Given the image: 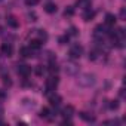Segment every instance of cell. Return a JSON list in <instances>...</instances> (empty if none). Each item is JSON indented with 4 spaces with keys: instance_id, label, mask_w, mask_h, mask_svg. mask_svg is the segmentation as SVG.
Segmentation results:
<instances>
[{
    "instance_id": "ba28073f",
    "label": "cell",
    "mask_w": 126,
    "mask_h": 126,
    "mask_svg": "<svg viewBox=\"0 0 126 126\" xmlns=\"http://www.w3.org/2000/svg\"><path fill=\"white\" fill-rule=\"evenodd\" d=\"M76 6L77 8H82V9H91V0H77L76 2Z\"/></svg>"
},
{
    "instance_id": "5bb4252c",
    "label": "cell",
    "mask_w": 126,
    "mask_h": 126,
    "mask_svg": "<svg viewBox=\"0 0 126 126\" xmlns=\"http://www.w3.org/2000/svg\"><path fill=\"white\" fill-rule=\"evenodd\" d=\"M116 19H117V18H116L113 14H107V15H105V24H107V25H114V24H116Z\"/></svg>"
},
{
    "instance_id": "8992f818",
    "label": "cell",
    "mask_w": 126,
    "mask_h": 126,
    "mask_svg": "<svg viewBox=\"0 0 126 126\" xmlns=\"http://www.w3.org/2000/svg\"><path fill=\"white\" fill-rule=\"evenodd\" d=\"M77 70H79V67L74 64V62H67V64H65V73H67V74L73 76V74L77 73Z\"/></svg>"
},
{
    "instance_id": "83f0119b",
    "label": "cell",
    "mask_w": 126,
    "mask_h": 126,
    "mask_svg": "<svg viewBox=\"0 0 126 126\" xmlns=\"http://www.w3.org/2000/svg\"><path fill=\"white\" fill-rule=\"evenodd\" d=\"M28 18H30V21H36V18H37V16H36V14L33 12V14H28Z\"/></svg>"
},
{
    "instance_id": "ffe728a7",
    "label": "cell",
    "mask_w": 126,
    "mask_h": 126,
    "mask_svg": "<svg viewBox=\"0 0 126 126\" xmlns=\"http://www.w3.org/2000/svg\"><path fill=\"white\" fill-rule=\"evenodd\" d=\"M64 15H65V16H73V15H74V9H73L71 6H68V8L64 11Z\"/></svg>"
},
{
    "instance_id": "cb8c5ba5",
    "label": "cell",
    "mask_w": 126,
    "mask_h": 126,
    "mask_svg": "<svg viewBox=\"0 0 126 126\" xmlns=\"http://www.w3.org/2000/svg\"><path fill=\"white\" fill-rule=\"evenodd\" d=\"M39 3V0H25V5L27 6H36Z\"/></svg>"
},
{
    "instance_id": "277c9868",
    "label": "cell",
    "mask_w": 126,
    "mask_h": 126,
    "mask_svg": "<svg viewBox=\"0 0 126 126\" xmlns=\"http://www.w3.org/2000/svg\"><path fill=\"white\" fill-rule=\"evenodd\" d=\"M0 52H2V55H5V56H12L14 47H12L11 43H2V46H0Z\"/></svg>"
},
{
    "instance_id": "4fadbf2b",
    "label": "cell",
    "mask_w": 126,
    "mask_h": 126,
    "mask_svg": "<svg viewBox=\"0 0 126 126\" xmlns=\"http://www.w3.org/2000/svg\"><path fill=\"white\" fill-rule=\"evenodd\" d=\"M94 18H95V12L91 11V9H86V12H85V15H83V19H85L86 22H89V21H92Z\"/></svg>"
},
{
    "instance_id": "4dcf8cb0",
    "label": "cell",
    "mask_w": 126,
    "mask_h": 126,
    "mask_svg": "<svg viewBox=\"0 0 126 126\" xmlns=\"http://www.w3.org/2000/svg\"><path fill=\"white\" fill-rule=\"evenodd\" d=\"M0 2H2V0H0Z\"/></svg>"
},
{
    "instance_id": "d4e9b609",
    "label": "cell",
    "mask_w": 126,
    "mask_h": 126,
    "mask_svg": "<svg viewBox=\"0 0 126 126\" xmlns=\"http://www.w3.org/2000/svg\"><path fill=\"white\" fill-rule=\"evenodd\" d=\"M39 37H40V40H46V39H47V34H46L45 31L39 30Z\"/></svg>"
},
{
    "instance_id": "9c48e42d",
    "label": "cell",
    "mask_w": 126,
    "mask_h": 126,
    "mask_svg": "<svg viewBox=\"0 0 126 126\" xmlns=\"http://www.w3.org/2000/svg\"><path fill=\"white\" fill-rule=\"evenodd\" d=\"M19 52H21V55H22L24 58H31V56H34V55H33V49H31L30 46H28V47H21Z\"/></svg>"
},
{
    "instance_id": "484cf974",
    "label": "cell",
    "mask_w": 126,
    "mask_h": 126,
    "mask_svg": "<svg viewBox=\"0 0 126 126\" xmlns=\"http://www.w3.org/2000/svg\"><path fill=\"white\" fill-rule=\"evenodd\" d=\"M36 74H37V76H42V74H43V68H42V65H37V68H36Z\"/></svg>"
},
{
    "instance_id": "d6986e66",
    "label": "cell",
    "mask_w": 126,
    "mask_h": 126,
    "mask_svg": "<svg viewBox=\"0 0 126 126\" xmlns=\"http://www.w3.org/2000/svg\"><path fill=\"white\" fill-rule=\"evenodd\" d=\"M49 114H50L49 108H42V111H40V117L42 119H49Z\"/></svg>"
},
{
    "instance_id": "8fae6325",
    "label": "cell",
    "mask_w": 126,
    "mask_h": 126,
    "mask_svg": "<svg viewBox=\"0 0 126 126\" xmlns=\"http://www.w3.org/2000/svg\"><path fill=\"white\" fill-rule=\"evenodd\" d=\"M108 31L110 30H107L104 25H98L96 28H95V36L98 37V36H104V34H108Z\"/></svg>"
},
{
    "instance_id": "f1b7e54d",
    "label": "cell",
    "mask_w": 126,
    "mask_h": 126,
    "mask_svg": "<svg viewBox=\"0 0 126 126\" xmlns=\"http://www.w3.org/2000/svg\"><path fill=\"white\" fill-rule=\"evenodd\" d=\"M64 42H68V36H64V37H61V43H64Z\"/></svg>"
},
{
    "instance_id": "e0dca14e",
    "label": "cell",
    "mask_w": 126,
    "mask_h": 126,
    "mask_svg": "<svg viewBox=\"0 0 126 126\" xmlns=\"http://www.w3.org/2000/svg\"><path fill=\"white\" fill-rule=\"evenodd\" d=\"M74 114V107L73 105H67L65 108H64V116L65 117H71Z\"/></svg>"
},
{
    "instance_id": "f546056e",
    "label": "cell",
    "mask_w": 126,
    "mask_h": 126,
    "mask_svg": "<svg viewBox=\"0 0 126 126\" xmlns=\"http://www.w3.org/2000/svg\"><path fill=\"white\" fill-rule=\"evenodd\" d=\"M70 33H71V34H73V36H76V34H77V31H76V28H74V27H73V28H71V31H70Z\"/></svg>"
},
{
    "instance_id": "30bf717a",
    "label": "cell",
    "mask_w": 126,
    "mask_h": 126,
    "mask_svg": "<svg viewBox=\"0 0 126 126\" xmlns=\"http://www.w3.org/2000/svg\"><path fill=\"white\" fill-rule=\"evenodd\" d=\"M56 9H58V8H56V5H55V3H52V2H49V3H46V5H45V11H46L47 14H55V12H56Z\"/></svg>"
},
{
    "instance_id": "7402d4cb",
    "label": "cell",
    "mask_w": 126,
    "mask_h": 126,
    "mask_svg": "<svg viewBox=\"0 0 126 126\" xmlns=\"http://www.w3.org/2000/svg\"><path fill=\"white\" fill-rule=\"evenodd\" d=\"M96 58H98V50H92V52H89V59L95 61Z\"/></svg>"
},
{
    "instance_id": "4316f807",
    "label": "cell",
    "mask_w": 126,
    "mask_h": 126,
    "mask_svg": "<svg viewBox=\"0 0 126 126\" xmlns=\"http://www.w3.org/2000/svg\"><path fill=\"white\" fill-rule=\"evenodd\" d=\"M125 16H126V11H125V8H122L120 9V19H125Z\"/></svg>"
},
{
    "instance_id": "7a4b0ae2",
    "label": "cell",
    "mask_w": 126,
    "mask_h": 126,
    "mask_svg": "<svg viewBox=\"0 0 126 126\" xmlns=\"http://www.w3.org/2000/svg\"><path fill=\"white\" fill-rule=\"evenodd\" d=\"M82 53H83V47H82L80 45H73V46L70 47V52H68V55H70L71 59H77V58H80Z\"/></svg>"
},
{
    "instance_id": "52a82bcc",
    "label": "cell",
    "mask_w": 126,
    "mask_h": 126,
    "mask_svg": "<svg viewBox=\"0 0 126 126\" xmlns=\"http://www.w3.org/2000/svg\"><path fill=\"white\" fill-rule=\"evenodd\" d=\"M6 24H8L11 28H18V27H19V22H18V19H16L14 15H9V16L6 18Z\"/></svg>"
},
{
    "instance_id": "3957f363",
    "label": "cell",
    "mask_w": 126,
    "mask_h": 126,
    "mask_svg": "<svg viewBox=\"0 0 126 126\" xmlns=\"http://www.w3.org/2000/svg\"><path fill=\"white\" fill-rule=\"evenodd\" d=\"M58 83H59L58 77H56V76H50L49 79H46V83H45V86H46V91H47V92H52V91H55V89H56V86H58Z\"/></svg>"
},
{
    "instance_id": "44dd1931",
    "label": "cell",
    "mask_w": 126,
    "mask_h": 126,
    "mask_svg": "<svg viewBox=\"0 0 126 126\" xmlns=\"http://www.w3.org/2000/svg\"><path fill=\"white\" fill-rule=\"evenodd\" d=\"M2 80H3V85L5 86H12V80L9 79V76H3Z\"/></svg>"
},
{
    "instance_id": "6da1fadb",
    "label": "cell",
    "mask_w": 126,
    "mask_h": 126,
    "mask_svg": "<svg viewBox=\"0 0 126 126\" xmlns=\"http://www.w3.org/2000/svg\"><path fill=\"white\" fill-rule=\"evenodd\" d=\"M95 82H96V77H95V74H91V73H83L77 79V83L83 88H91L95 85Z\"/></svg>"
},
{
    "instance_id": "ac0fdd59",
    "label": "cell",
    "mask_w": 126,
    "mask_h": 126,
    "mask_svg": "<svg viewBox=\"0 0 126 126\" xmlns=\"http://www.w3.org/2000/svg\"><path fill=\"white\" fill-rule=\"evenodd\" d=\"M47 70H49V73L52 74V76H55L56 73H58V67H56V64H55V62H50V64H49V67H47Z\"/></svg>"
},
{
    "instance_id": "9a60e30c",
    "label": "cell",
    "mask_w": 126,
    "mask_h": 126,
    "mask_svg": "<svg viewBox=\"0 0 126 126\" xmlns=\"http://www.w3.org/2000/svg\"><path fill=\"white\" fill-rule=\"evenodd\" d=\"M49 102H50V105H59L61 96L59 95H49Z\"/></svg>"
},
{
    "instance_id": "5b68a950",
    "label": "cell",
    "mask_w": 126,
    "mask_h": 126,
    "mask_svg": "<svg viewBox=\"0 0 126 126\" xmlns=\"http://www.w3.org/2000/svg\"><path fill=\"white\" fill-rule=\"evenodd\" d=\"M18 74L19 76H22V77H28L30 74H31V67L30 65H19L18 67Z\"/></svg>"
},
{
    "instance_id": "603a6c76",
    "label": "cell",
    "mask_w": 126,
    "mask_h": 126,
    "mask_svg": "<svg viewBox=\"0 0 126 126\" xmlns=\"http://www.w3.org/2000/svg\"><path fill=\"white\" fill-rule=\"evenodd\" d=\"M110 108L111 110H117L119 108V101H116V99L114 101H110Z\"/></svg>"
},
{
    "instance_id": "7c38bea8",
    "label": "cell",
    "mask_w": 126,
    "mask_h": 126,
    "mask_svg": "<svg viewBox=\"0 0 126 126\" xmlns=\"http://www.w3.org/2000/svg\"><path fill=\"white\" fill-rule=\"evenodd\" d=\"M30 47H31L33 50H39V49L42 47V40H40V39L31 40V42H30Z\"/></svg>"
},
{
    "instance_id": "2e32d148",
    "label": "cell",
    "mask_w": 126,
    "mask_h": 126,
    "mask_svg": "<svg viewBox=\"0 0 126 126\" xmlns=\"http://www.w3.org/2000/svg\"><path fill=\"white\" fill-rule=\"evenodd\" d=\"M80 117H82L85 122H89V123H91V122H95V116H92V114H89V113H85V111L80 113Z\"/></svg>"
}]
</instances>
